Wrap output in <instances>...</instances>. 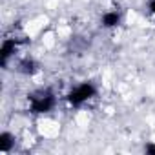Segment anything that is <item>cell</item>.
I'll return each mask as SVG.
<instances>
[{
	"mask_svg": "<svg viewBox=\"0 0 155 155\" xmlns=\"http://www.w3.org/2000/svg\"><path fill=\"white\" fill-rule=\"evenodd\" d=\"M93 95H95V88H93L90 82H84V84H81L79 88H75V90L69 93L68 101H69L73 106H81V104H84L86 101H90Z\"/></svg>",
	"mask_w": 155,
	"mask_h": 155,
	"instance_id": "cell-2",
	"label": "cell"
},
{
	"mask_svg": "<svg viewBox=\"0 0 155 155\" xmlns=\"http://www.w3.org/2000/svg\"><path fill=\"white\" fill-rule=\"evenodd\" d=\"M13 146V137L9 133H2L0 137V151H9Z\"/></svg>",
	"mask_w": 155,
	"mask_h": 155,
	"instance_id": "cell-5",
	"label": "cell"
},
{
	"mask_svg": "<svg viewBox=\"0 0 155 155\" xmlns=\"http://www.w3.org/2000/svg\"><path fill=\"white\" fill-rule=\"evenodd\" d=\"M150 9H151V13L155 15V0H151V2H150Z\"/></svg>",
	"mask_w": 155,
	"mask_h": 155,
	"instance_id": "cell-7",
	"label": "cell"
},
{
	"mask_svg": "<svg viewBox=\"0 0 155 155\" xmlns=\"http://www.w3.org/2000/svg\"><path fill=\"white\" fill-rule=\"evenodd\" d=\"M55 106V95L49 90H38L29 97V108L33 113H46Z\"/></svg>",
	"mask_w": 155,
	"mask_h": 155,
	"instance_id": "cell-1",
	"label": "cell"
},
{
	"mask_svg": "<svg viewBox=\"0 0 155 155\" xmlns=\"http://www.w3.org/2000/svg\"><path fill=\"white\" fill-rule=\"evenodd\" d=\"M146 153H155V146L153 144H148L146 146Z\"/></svg>",
	"mask_w": 155,
	"mask_h": 155,
	"instance_id": "cell-6",
	"label": "cell"
},
{
	"mask_svg": "<svg viewBox=\"0 0 155 155\" xmlns=\"http://www.w3.org/2000/svg\"><path fill=\"white\" fill-rule=\"evenodd\" d=\"M18 69H20L22 73H33V71L37 69V64H35L31 58H24V60L18 62Z\"/></svg>",
	"mask_w": 155,
	"mask_h": 155,
	"instance_id": "cell-4",
	"label": "cell"
},
{
	"mask_svg": "<svg viewBox=\"0 0 155 155\" xmlns=\"http://www.w3.org/2000/svg\"><path fill=\"white\" fill-rule=\"evenodd\" d=\"M120 22V15L117 13V11H110V13H106L104 17H102V24L106 26V28H113V26H117Z\"/></svg>",
	"mask_w": 155,
	"mask_h": 155,
	"instance_id": "cell-3",
	"label": "cell"
}]
</instances>
